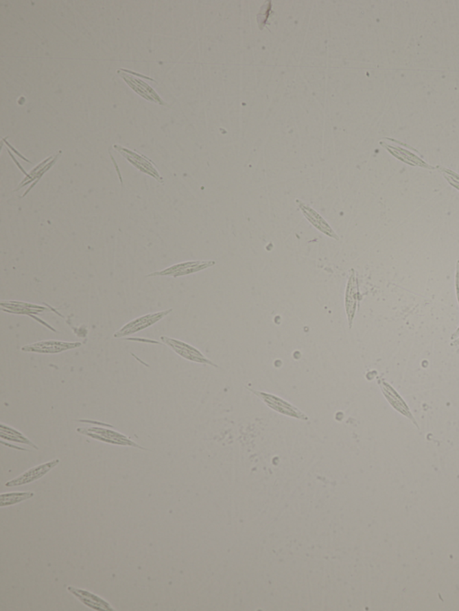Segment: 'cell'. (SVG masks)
I'll list each match as a JSON object with an SVG mask.
<instances>
[{
	"instance_id": "cell-1",
	"label": "cell",
	"mask_w": 459,
	"mask_h": 611,
	"mask_svg": "<svg viewBox=\"0 0 459 611\" xmlns=\"http://www.w3.org/2000/svg\"><path fill=\"white\" fill-rule=\"evenodd\" d=\"M385 140H387V141L382 140V141L379 142V145L386 149L391 156L400 160V162L412 167H419V168L429 169V171L436 169V167L432 166L428 163H426L422 156L418 153L416 149L412 147L411 145L399 141V140L390 139V137H386Z\"/></svg>"
},
{
	"instance_id": "cell-2",
	"label": "cell",
	"mask_w": 459,
	"mask_h": 611,
	"mask_svg": "<svg viewBox=\"0 0 459 611\" xmlns=\"http://www.w3.org/2000/svg\"><path fill=\"white\" fill-rule=\"evenodd\" d=\"M92 426L86 427V428H78L77 431L84 435H87L93 438V440L101 441V442L116 444V446H131L141 450H148L139 444L134 442L127 435L119 433V432L113 431V429L104 428L102 427Z\"/></svg>"
},
{
	"instance_id": "cell-3",
	"label": "cell",
	"mask_w": 459,
	"mask_h": 611,
	"mask_svg": "<svg viewBox=\"0 0 459 611\" xmlns=\"http://www.w3.org/2000/svg\"><path fill=\"white\" fill-rule=\"evenodd\" d=\"M248 391L259 397L268 407L272 409L274 411L279 412L285 416L294 418L301 420H309L308 416L304 412L295 407L292 403L287 400L280 398V397L274 396V394L266 393V392L255 390V389L246 387Z\"/></svg>"
},
{
	"instance_id": "cell-4",
	"label": "cell",
	"mask_w": 459,
	"mask_h": 611,
	"mask_svg": "<svg viewBox=\"0 0 459 611\" xmlns=\"http://www.w3.org/2000/svg\"><path fill=\"white\" fill-rule=\"evenodd\" d=\"M161 340H162L166 345H168V346L171 348L172 350H174L178 355L183 357V359L195 362V363L209 365V366H212L215 368H219L215 362L210 361V359L207 358L200 350H198L197 348L192 346L191 344L184 343L183 341L176 340V339L167 337V336H161Z\"/></svg>"
},
{
	"instance_id": "cell-5",
	"label": "cell",
	"mask_w": 459,
	"mask_h": 611,
	"mask_svg": "<svg viewBox=\"0 0 459 611\" xmlns=\"http://www.w3.org/2000/svg\"><path fill=\"white\" fill-rule=\"evenodd\" d=\"M378 385L379 388H381L383 396L388 400V403H390L391 407L399 412V414L403 415V416L408 418L418 429H420V427L418 425L413 414H412L410 408H409L405 400L403 399V397L400 396L399 392L390 383L386 381L385 379H378Z\"/></svg>"
},
{
	"instance_id": "cell-6",
	"label": "cell",
	"mask_w": 459,
	"mask_h": 611,
	"mask_svg": "<svg viewBox=\"0 0 459 611\" xmlns=\"http://www.w3.org/2000/svg\"><path fill=\"white\" fill-rule=\"evenodd\" d=\"M172 311V309H167V311L153 313V314H148L143 315V317L136 318V320L126 324L118 332L114 333V337H125V336L132 335L134 333L142 331V330L146 329L148 327L152 326L153 324L159 322L160 320H162L163 318H165L166 315H168Z\"/></svg>"
},
{
	"instance_id": "cell-7",
	"label": "cell",
	"mask_w": 459,
	"mask_h": 611,
	"mask_svg": "<svg viewBox=\"0 0 459 611\" xmlns=\"http://www.w3.org/2000/svg\"><path fill=\"white\" fill-rule=\"evenodd\" d=\"M360 301L358 278L355 269H351L349 279L347 280L346 295H344V307L349 328H352L357 311Z\"/></svg>"
},
{
	"instance_id": "cell-8",
	"label": "cell",
	"mask_w": 459,
	"mask_h": 611,
	"mask_svg": "<svg viewBox=\"0 0 459 611\" xmlns=\"http://www.w3.org/2000/svg\"><path fill=\"white\" fill-rule=\"evenodd\" d=\"M215 265V262L212 261V260H209V261L184 262L180 263V264L172 265V267L165 269V270L154 272V273L148 274V277L172 276L176 278L188 276V274L198 273V272L204 270V269L211 267Z\"/></svg>"
},
{
	"instance_id": "cell-9",
	"label": "cell",
	"mask_w": 459,
	"mask_h": 611,
	"mask_svg": "<svg viewBox=\"0 0 459 611\" xmlns=\"http://www.w3.org/2000/svg\"><path fill=\"white\" fill-rule=\"evenodd\" d=\"M81 343H69L62 341H42L33 344L25 345L21 348L22 352L39 353V355H58L67 350L77 349Z\"/></svg>"
},
{
	"instance_id": "cell-10",
	"label": "cell",
	"mask_w": 459,
	"mask_h": 611,
	"mask_svg": "<svg viewBox=\"0 0 459 611\" xmlns=\"http://www.w3.org/2000/svg\"><path fill=\"white\" fill-rule=\"evenodd\" d=\"M114 148H115L116 150H118L121 156H123L131 165H133L137 169H139V171L144 172L145 174L150 175V176L154 177L156 180H159L160 182H163V178L160 176L159 172L157 171L156 165H154L153 162H152L151 160H149L148 157L137 153V152L128 150V149L122 147L121 145H114Z\"/></svg>"
},
{
	"instance_id": "cell-11",
	"label": "cell",
	"mask_w": 459,
	"mask_h": 611,
	"mask_svg": "<svg viewBox=\"0 0 459 611\" xmlns=\"http://www.w3.org/2000/svg\"><path fill=\"white\" fill-rule=\"evenodd\" d=\"M60 459H54V460L47 462L45 464H40V466L32 468V469L26 470L25 472L22 473L19 477L12 479L10 481H8L7 483L5 484V487L22 486V485L30 484L32 482L38 481V479L45 476L47 473L51 472L54 468L56 467L58 464H60Z\"/></svg>"
},
{
	"instance_id": "cell-12",
	"label": "cell",
	"mask_w": 459,
	"mask_h": 611,
	"mask_svg": "<svg viewBox=\"0 0 459 611\" xmlns=\"http://www.w3.org/2000/svg\"><path fill=\"white\" fill-rule=\"evenodd\" d=\"M0 305H1L2 311L11 313V314L30 315V317L34 318V320H37L39 322L45 324V326L52 330V331L56 332V330L52 328L51 326H49L48 324L45 322V321L40 320L39 318H35L34 315L40 314V313L42 312L48 311L49 309L45 308V307L34 305V304L30 303L20 302V301H1Z\"/></svg>"
},
{
	"instance_id": "cell-13",
	"label": "cell",
	"mask_w": 459,
	"mask_h": 611,
	"mask_svg": "<svg viewBox=\"0 0 459 611\" xmlns=\"http://www.w3.org/2000/svg\"><path fill=\"white\" fill-rule=\"evenodd\" d=\"M296 203L298 206H299L301 211L303 212L307 220L311 222L316 229L325 234V235L330 237V238L334 239L336 241H339L338 234H336L334 232V230L329 226V224L324 220L322 216L318 215V213L316 212L314 209H312L311 206H309L308 204H304L300 200H296Z\"/></svg>"
},
{
	"instance_id": "cell-14",
	"label": "cell",
	"mask_w": 459,
	"mask_h": 611,
	"mask_svg": "<svg viewBox=\"0 0 459 611\" xmlns=\"http://www.w3.org/2000/svg\"><path fill=\"white\" fill-rule=\"evenodd\" d=\"M61 154H62V151L58 152V153L55 154V156H51L49 158H47V159L40 163V165H38L36 167H35L34 169H32L30 173H29L27 176H26L25 180L21 181V183H20L19 188L14 190V191H17V190L23 188V187L28 185L29 183L33 182V181H34L33 185L31 186V188L29 189L25 193V194H23V197H25L26 194H27V193L30 191V190L33 189L35 185H36V183L40 180V178H42L43 175H45V173H46V172L48 171L49 169L55 165V163L57 162V160L58 159V157L61 156Z\"/></svg>"
},
{
	"instance_id": "cell-15",
	"label": "cell",
	"mask_w": 459,
	"mask_h": 611,
	"mask_svg": "<svg viewBox=\"0 0 459 611\" xmlns=\"http://www.w3.org/2000/svg\"><path fill=\"white\" fill-rule=\"evenodd\" d=\"M67 590H69L70 593H72L73 595H75L79 601L83 602L86 607L91 608V609L95 610H114L112 605L108 603L104 599L98 597L97 595L89 592V590L74 588V587L72 586L67 587Z\"/></svg>"
},
{
	"instance_id": "cell-16",
	"label": "cell",
	"mask_w": 459,
	"mask_h": 611,
	"mask_svg": "<svg viewBox=\"0 0 459 611\" xmlns=\"http://www.w3.org/2000/svg\"><path fill=\"white\" fill-rule=\"evenodd\" d=\"M0 438L2 440L10 441V442L27 444V446L33 447L34 449L39 450V447L34 442H32L28 438L16 429L12 428L8 425L1 423L0 425Z\"/></svg>"
},
{
	"instance_id": "cell-17",
	"label": "cell",
	"mask_w": 459,
	"mask_h": 611,
	"mask_svg": "<svg viewBox=\"0 0 459 611\" xmlns=\"http://www.w3.org/2000/svg\"><path fill=\"white\" fill-rule=\"evenodd\" d=\"M33 496H34V492L2 493L0 495V507H10V505L19 504V503L25 501Z\"/></svg>"
},
{
	"instance_id": "cell-18",
	"label": "cell",
	"mask_w": 459,
	"mask_h": 611,
	"mask_svg": "<svg viewBox=\"0 0 459 611\" xmlns=\"http://www.w3.org/2000/svg\"><path fill=\"white\" fill-rule=\"evenodd\" d=\"M436 169L445 178L450 186L459 191V174L446 167L437 165Z\"/></svg>"
},
{
	"instance_id": "cell-19",
	"label": "cell",
	"mask_w": 459,
	"mask_h": 611,
	"mask_svg": "<svg viewBox=\"0 0 459 611\" xmlns=\"http://www.w3.org/2000/svg\"><path fill=\"white\" fill-rule=\"evenodd\" d=\"M455 285L456 294H457V300L459 306V260H458L457 268H456Z\"/></svg>"
},
{
	"instance_id": "cell-20",
	"label": "cell",
	"mask_w": 459,
	"mask_h": 611,
	"mask_svg": "<svg viewBox=\"0 0 459 611\" xmlns=\"http://www.w3.org/2000/svg\"><path fill=\"white\" fill-rule=\"evenodd\" d=\"M458 337H459V326L458 327V329L456 330V331L452 333L451 337H450V339H451V341H453V340H455V339H457Z\"/></svg>"
},
{
	"instance_id": "cell-21",
	"label": "cell",
	"mask_w": 459,
	"mask_h": 611,
	"mask_svg": "<svg viewBox=\"0 0 459 611\" xmlns=\"http://www.w3.org/2000/svg\"><path fill=\"white\" fill-rule=\"evenodd\" d=\"M450 346L451 347H457L459 346V337L453 340L451 343H450Z\"/></svg>"
}]
</instances>
